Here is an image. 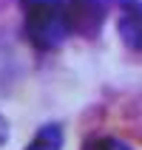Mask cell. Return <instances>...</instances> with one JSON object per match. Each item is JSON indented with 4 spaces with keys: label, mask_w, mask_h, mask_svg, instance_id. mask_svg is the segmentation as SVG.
I'll return each mask as SVG.
<instances>
[{
    "label": "cell",
    "mask_w": 142,
    "mask_h": 150,
    "mask_svg": "<svg viewBox=\"0 0 142 150\" xmlns=\"http://www.w3.org/2000/svg\"><path fill=\"white\" fill-rule=\"evenodd\" d=\"M23 3V34L37 51H57L71 37L63 0H20Z\"/></svg>",
    "instance_id": "obj_1"
},
{
    "label": "cell",
    "mask_w": 142,
    "mask_h": 150,
    "mask_svg": "<svg viewBox=\"0 0 142 150\" xmlns=\"http://www.w3.org/2000/svg\"><path fill=\"white\" fill-rule=\"evenodd\" d=\"M63 8H66L71 34L94 40L102 31V23H105V3L102 0H63Z\"/></svg>",
    "instance_id": "obj_2"
},
{
    "label": "cell",
    "mask_w": 142,
    "mask_h": 150,
    "mask_svg": "<svg viewBox=\"0 0 142 150\" xmlns=\"http://www.w3.org/2000/svg\"><path fill=\"white\" fill-rule=\"evenodd\" d=\"M117 31L131 51L142 54V0H119Z\"/></svg>",
    "instance_id": "obj_3"
},
{
    "label": "cell",
    "mask_w": 142,
    "mask_h": 150,
    "mask_svg": "<svg viewBox=\"0 0 142 150\" xmlns=\"http://www.w3.org/2000/svg\"><path fill=\"white\" fill-rule=\"evenodd\" d=\"M63 144H66L63 125H57V122H46V125L37 127V133L31 136V142L26 144L23 150H63Z\"/></svg>",
    "instance_id": "obj_4"
},
{
    "label": "cell",
    "mask_w": 142,
    "mask_h": 150,
    "mask_svg": "<svg viewBox=\"0 0 142 150\" xmlns=\"http://www.w3.org/2000/svg\"><path fill=\"white\" fill-rule=\"evenodd\" d=\"M85 150H134V147L119 136H97L85 144Z\"/></svg>",
    "instance_id": "obj_5"
},
{
    "label": "cell",
    "mask_w": 142,
    "mask_h": 150,
    "mask_svg": "<svg viewBox=\"0 0 142 150\" xmlns=\"http://www.w3.org/2000/svg\"><path fill=\"white\" fill-rule=\"evenodd\" d=\"M9 133H11V130H9V119L3 116V113H0V147H3V144L9 142Z\"/></svg>",
    "instance_id": "obj_6"
}]
</instances>
